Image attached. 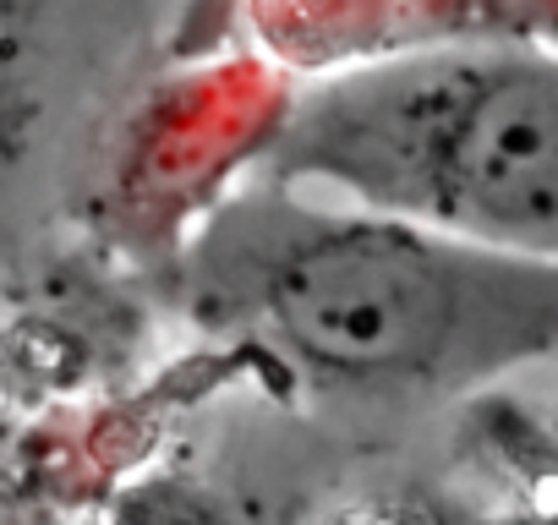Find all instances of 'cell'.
I'll list each match as a JSON object with an SVG mask.
<instances>
[{
  "instance_id": "1",
  "label": "cell",
  "mask_w": 558,
  "mask_h": 525,
  "mask_svg": "<svg viewBox=\"0 0 558 525\" xmlns=\"http://www.w3.org/2000/svg\"><path fill=\"white\" fill-rule=\"evenodd\" d=\"M170 296L274 383L373 422L493 394L558 345V262L335 213L268 181L203 213Z\"/></svg>"
},
{
  "instance_id": "2",
  "label": "cell",
  "mask_w": 558,
  "mask_h": 525,
  "mask_svg": "<svg viewBox=\"0 0 558 525\" xmlns=\"http://www.w3.org/2000/svg\"><path fill=\"white\" fill-rule=\"evenodd\" d=\"M268 186L509 257H558V66L520 45H427L291 99L257 148Z\"/></svg>"
}]
</instances>
